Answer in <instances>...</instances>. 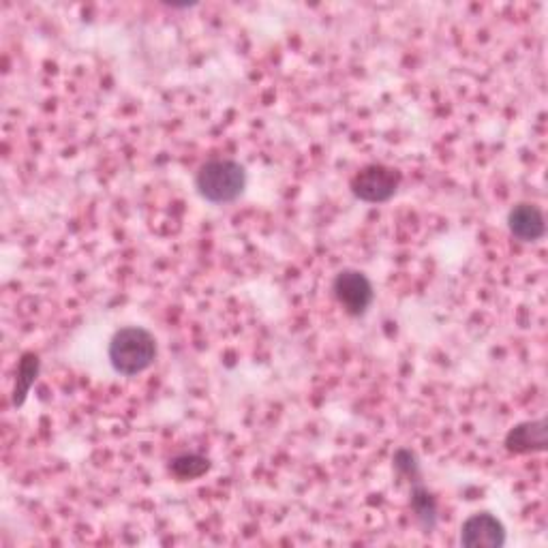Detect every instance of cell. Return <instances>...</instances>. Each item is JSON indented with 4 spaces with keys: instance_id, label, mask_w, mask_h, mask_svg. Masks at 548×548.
Listing matches in <instances>:
<instances>
[{
    "instance_id": "cell-1",
    "label": "cell",
    "mask_w": 548,
    "mask_h": 548,
    "mask_svg": "<svg viewBox=\"0 0 548 548\" xmlns=\"http://www.w3.org/2000/svg\"><path fill=\"white\" fill-rule=\"evenodd\" d=\"M195 187L206 202L230 204L245 193L247 172L238 161L212 159L206 161L195 174Z\"/></svg>"
},
{
    "instance_id": "cell-2",
    "label": "cell",
    "mask_w": 548,
    "mask_h": 548,
    "mask_svg": "<svg viewBox=\"0 0 548 548\" xmlns=\"http://www.w3.org/2000/svg\"><path fill=\"white\" fill-rule=\"evenodd\" d=\"M108 354L116 373L133 377L146 371L155 362L157 341L146 328L129 326L114 334Z\"/></svg>"
},
{
    "instance_id": "cell-3",
    "label": "cell",
    "mask_w": 548,
    "mask_h": 548,
    "mask_svg": "<svg viewBox=\"0 0 548 548\" xmlns=\"http://www.w3.org/2000/svg\"><path fill=\"white\" fill-rule=\"evenodd\" d=\"M401 172L388 165H369L352 178V193L367 204H384L397 195Z\"/></svg>"
},
{
    "instance_id": "cell-4",
    "label": "cell",
    "mask_w": 548,
    "mask_h": 548,
    "mask_svg": "<svg viewBox=\"0 0 548 548\" xmlns=\"http://www.w3.org/2000/svg\"><path fill=\"white\" fill-rule=\"evenodd\" d=\"M334 296L349 315H364L375 298L369 277L360 270H341L332 283Z\"/></svg>"
},
{
    "instance_id": "cell-5",
    "label": "cell",
    "mask_w": 548,
    "mask_h": 548,
    "mask_svg": "<svg viewBox=\"0 0 548 548\" xmlns=\"http://www.w3.org/2000/svg\"><path fill=\"white\" fill-rule=\"evenodd\" d=\"M506 544V527L491 512L471 514L461 527V546L501 548Z\"/></svg>"
},
{
    "instance_id": "cell-6",
    "label": "cell",
    "mask_w": 548,
    "mask_h": 548,
    "mask_svg": "<svg viewBox=\"0 0 548 548\" xmlns=\"http://www.w3.org/2000/svg\"><path fill=\"white\" fill-rule=\"evenodd\" d=\"M548 422L546 418L516 424L506 435V450L512 454L544 452L548 446Z\"/></svg>"
},
{
    "instance_id": "cell-7",
    "label": "cell",
    "mask_w": 548,
    "mask_h": 548,
    "mask_svg": "<svg viewBox=\"0 0 548 548\" xmlns=\"http://www.w3.org/2000/svg\"><path fill=\"white\" fill-rule=\"evenodd\" d=\"M508 227L512 236L523 242H538L546 234L544 215L534 204L514 206L508 215Z\"/></svg>"
},
{
    "instance_id": "cell-8",
    "label": "cell",
    "mask_w": 548,
    "mask_h": 548,
    "mask_svg": "<svg viewBox=\"0 0 548 548\" xmlns=\"http://www.w3.org/2000/svg\"><path fill=\"white\" fill-rule=\"evenodd\" d=\"M411 510L416 512V519L424 529V534H431L437 525V504L433 495L420 482H416L414 489H411Z\"/></svg>"
},
{
    "instance_id": "cell-9",
    "label": "cell",
    "mask_w": 548,
    "mask_h": 548,
    "mask_svg": "<svg viewBox=\"0 0 548 548\" xmlns=\"http://www.w3.org/2000/svg\"><path fill=\"white\" fill-rule=\"evenodd\" d=\"M41 360L37 354H24L18 367V379H15V388H13V405L22 407L30 388H33L35 379L39 375Z\"/></svg>"
},
{
    "instance_id": "cell-10",
    "label": "cell",
    "mask_w": 548,
    "mask_h": 548,
    "mask_svg": "<svg viewBox=\"0 0 548 548\" xmlns=\"http://www.w3.org/2000/svg\"><path fill=\"white\" fill-rule=\"evenodd\" d=\"M170 469L172 474L180 480H193L206 474V471L210 469V461L200 454H182V456H176Z\"/></svg>"
},
{
    "instance_id": "cell-11",
    "label": "cell",
    "mask_w": 548,
    "mask_h": 548,
    "mask_svg": "<svg viewBox=\"0 0 548 548\" xmlns=\"http://www.w3.org/2000/svg\"><path fill=\"white\" fill-rule=\"evenodd\" d=\"M394 467H397L399 474H403L405 478H414V482H418V476H420L418 459L411 450L403 448V450H399L397 454H394Z\"/></svg>"
}]
</instances>
